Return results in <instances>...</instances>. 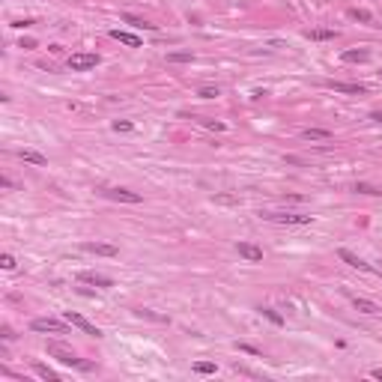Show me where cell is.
I'll list each match as a JSON object with an SVG mask.
<instances>
[{
	"label": "cell",
	"instance_id": "1",
	"mask_svg": "<svg viewBox=\"0 0 382 382\" xmlns=\"http://www.w3.org/2000/svg\"><path fill=\"white\" fill-rule=\"evenodd\" d=\"M48 355H54L60 364H69V367H78V370H93V364L90 361H84V358H78V355H75L69 347H63V343H48Z\"/></svg>",
	"mask_w": 382,
	"mask_h": 382
},
{
	"label": "cell",
	"instance_id": "2",
	"mask_svg": "<svg viewBox=\"0 0 382 382\" xmlns=\"http://www.w3.org/2000/svg\"><path fill=\"white\" fill-rule=\"evenodd\" d=\"M99 60H102V57L93 54V51H78V54L69 57V69H72V72H87V69H96Z\"/></svg>",
	"mask_w": 382,
	"mask_h": 382
},
{
	"label": "cell",
	"instance_id": "3",
	"mask_svg": "<svg viewBox=\"0 0 382 382\" xmlns=\"http://www.w3.org/2000/svg\"><path fill=\"white\" fill-rule=\"evenodd\" d=\"M66 320H51V317H39V320H33L30 328L33 331H42V334H66Z\"/></svg>",
	"mask_w": 382,
	"mask_h": 382
},
{
	"label": "cell",
	"instance_id": "4",
	"mask_svg": "<svg viewBox=\"0 0 382 382\" xmlns=\"http://www.w3.org/2000/svg\"><path fill=\"white\" fill-rule=\"evenodd\" d=\"M63 320H66L69 326H75V328H81V331H84V334H90V337H102V331H99V328H96L87 317L75 314V311H66V314H63Z\"/></svg>",
	"mask_w": 382,
	"mask_h": 382
},
{
	"label": "cell",
	"instance_id": "5",
	"mask_svg": "<svg viewBox=\"0 0 382 382\" xmlns=\"http://www.w3.org/2000/svg\"><path fill=\"white\" fill-rule=\"evenodd\" d=\"M263 218L275 224H311V215H293V212H263Z\"/></svg>",
	"mask_w": 382,
	"mask_h": 382
},
{
	"label": "cell",
	"instance_id": "6",
	"mask_svg": "<svg viewBox=\"0 0 382 382\" xmlns=\"http://www.w3.org/2000/svg\"><path fill=\"white\" fill-rule=\"evenodd\" d=\"M105 197L117 200V203H140L143 200L137 191H129V188H105Z\"/></svg>",
	"mask_w": 382,
	"mask_h": 382
},
{
	"label": "cell",
	"instance_id": "7",
	"mask_svg": "<svg viewBox=\"0 0 382 382\" xmlns=\"http://www.w3.org/2000/svg\"><path fill=\"white\" fill-rule=\"evenodd\" d=\"M84 251H90V254H96V257H120V248L110 245V242H87Z\"/></svg>",
	"mask_w": 382,
	"mask_h": 382
},
{
	"label": "cell",
	"instance_id": "8",
	"mask_svg": "<svg viewBox=\"0 0 382 382\" xmlns=\"http://www.w3.org/2000/svg\"><path fill=\"white\" fill-rule=\"evenodd\" d=\"M340 260L347 263V266H353V269H358V272H373V266H370V263H364L361 257H355V254L347 251V248H340Z\"/></svg>",
	"mask_w": 382,
	"mask_h": 382
},
{
	"label": "cell",
	"instance_id": "9",
	"mask_svg": "<svg viewBox=\"0 0 382 382\" xmlns=\"http://www.w3.org/2000/svg\"><path fill=\"white\" fill-rule=\"evenodd\" d=\"M236 251H239V257H245V260H251V263H260V260H263V248H257V245H251V242H239Z\"/></svg>",
	"mask_w": 382,
	"mask_h": 382
},
{
	"label": "cell",
	"instance_id": "10",
	"mask_svg": "<svg viewBox=\"0 0 382 382\" xmlns=\"http://www.w3.org/2000/svg\"><path fill=\"white\" fill-rule=\"evenodd\" d=\"M343 63H367L370 60V51L367 48H350V51H343L340 54Z\"/></svg>",
	"mask_w": 382,
	"mask_h": 382
},
{
	"label": "cell",
	"instance_id": "11",
	"mask_svg": "<svg viewBox=\"0 0 382 382\" xmlns=\"http://www.w3.org/2000/svg\"><path fill=\"white\" fill-rule=\"evenodd\" d=\"M334 93H347V96H364V87L361 84H347V81H331L328 84Z\"/></svg>",
	"mask_w": 382,
	"mask_h": 382
},
{
	"label": "cell",
	"instance_id": "12",
	"mask_svg": "<svg viewBox=\"0 0 382 382\" xmlns=\"http://www.w3.org/2000/svg\"><path fill=\"white\" fill-rule=\"evenodd\" d=\"M110 39H117V42H123L129 48H140V39L135 33H129V30H110Z\"/></svg>",
	"mask_w": 382,
	"mask_h": 382
},
{
	"label": "cell",
	"instance_id": "13",
	"mask_svg": "<svg viewBox=\"0 0 382 382\" xmlns=\"http://www.w3.org/2000/svg\"><path fill=\"white\" fill-rule=\"evenodd\" d=\"M353 308L358 311V314H367V317H373V314H379V304L376 301H370V299H353Z\"/></svg>",
	"mask_w": 382,
	"mask_h": 382
},
{
	"label": "cell",
	"instance_id": "14",
	"mask_svg": "<svg viewBox=\"0 0 382 382\" xmlns=\"http://www.w3.org/2000/svg\"><path fill=\"white\" fill-rule=\"evenodd\" d=\"M15 156H18L21 162H30V164H39V167H42V164L48 162V159L42 156V152H36V149H18Z\"/></svg>",
	"mask_w": 382,
	"mask_h": 382
},
{
	"label": "cell",
	"instance_id": "15",
	"mask_svg": "<svg viewBox=\"0 0 382 382\" xmlns=\"http://www.w3.org/2000/svg\"><path fill=\"white\" fill-rule=\"evenodd\" d=\"M78 281L96 284V287H110V278H105V275H99V272H78Z\"/></svg>",
	"mask_w": 382,
	"mask_h": 382
},
{
	"label": "cell",
	"instance_id": "16",
	"mask_svg": "<svg viewBox=\"0 0 382 382\" xmlns=\"http://www.w3.org/2000/svg\"><path fill=\"white\" fill-rule=\"evenodd\" d=\"M337 30H328V27H317V30H308V39L314 42H326V39H334Z\"/></svg>",
	"mask_w": 382,
	"mask_h": 382
},
{
	"label": "cell",
	"instance_id": "17",
	"mask_svg": "<svg viewBox=\"0 0 382 382\" xmlns=\"http://www.w3.org/2000/svg\"><path fill=\"white\" fill-rule=\"evenodd\" d=\"M123 21L132 24V27H137V30H159V24H152L146 18H137V15H123Z\"/></svg>",
	"mask_w": 382,
	"mask_h": 382
},
{
	"label": "cell",
	"instance_id": "18",
	"mask_svg": "<svg viewBox=\"0 0 382 382\" xmlns=\"http://www.w3.org/2000/svg\"><path fill=\"white\" fill-rule=\"evenodd\" d=\"M301 137L304 140H331V132L328 129H304Z\"/></svg>",
	"mask_w": 382,
	"mask_h": 382
},
{
	"label": "cell",
	"instance_id": "19",
	"mask_svg": "<svg viewBox=\"0 0 382 382\" xmlns=\"http://www.w3.org/2000/svg\"><path fill=\"white\" fill-rule=\"evenodd\" d=\"M33 370H36V376H42V379H48V382H60V376H57L48 364H33Z\"/></svg>",
	"mask_w": 382,
	"mask_h": 382
},
{
	"label": "cell",
	"instance_id": "20",
	"mask_svg": "<svg viewBox=\"0 0 382 382\" xmlns=\"http://www.w3.org/2000/svg\"><path fill=\"white\" fill-rule=\"evenodd\" d=\"M191 60H194L191 51H170L167 54V63H191Z\"/></svg>",
	"mask_w": 382,
	"mask_h": 382
},
{
	"label": "cell",
	"instance_id": "21",
	"mask_svg": "<svg viewBox=\"0 0 382 382\" xmlns=\"http://www.w3.org/2000/svg\"><path fill=\"white\" fill-rule=\"evenodd\" d=\"M350 18H355V21H361V24H370V21H373V15H370L367 9H350Z\"/></svg>",
	"mask_w": 382,
	"mask_h": 382
},
{
	"label": "cell",
	"instance_id": "22",
	"mask_svg": "<svg viewBox=\"0 0 382 382\" xmlns=\"http://www.w3.org/2000/svg\"><path fill=\"white\" fill-rule=\"evenodd\" d=\"M260 314H263L266 320H269V323H275V326H281V323H284V317H281V314H275L272 308H260Z\"/></svg>",
	"mask_w": 382,
	"mask_h": 382
},
{
	"label": "cell",
	"instance_id": "23",
	"mask_svg": "<svg viewBox=\"0 0 382 382\" xmlns=\"http://www.w3.org/2000/svg\"><path fill=\"white\" fill-rule=\"evenodd\" d=\"M194 373H215V364L212 361H194Z\"/></svg>",
	"mask_w": 382,
	"mask_h": 382
},
{
	"label": "cell",
	"instance_id": "24",
	"mask_svg": "<svg viewBox=\"0 0 382 382\" xmlns=\"http://www.w3.org/2000/svg\"><path fill=\"white\" fill-rule=\"evenodd\" d=\"M355 191H358V194H382L379 188H373V185H367V182H355Z\"/></svg>",
	"mask_w": 382,
	"mask_h": 382
},
{
	"label": "cell",
	"instance_id": "25",
	"mask_svg": "<svg viewBox=\"0 0 382 382\" xmlns=\"http://www.w3.org/2000/svg\"><path fill=\"white\" fill-rule=\"evenodd\" d=\"M135 129V123H129V120H117L113 123V132H132Z\"/></svg>",
	"mask_w": 382,
	"mask_h": 382
},
{
	"label": "cell",
	"instance_id": "26",
	"mask_svg": "<svg viewBox=\"0 0 382 382\" xmlns=\"http://www.w3.org/2000/svg\"><path fill=\"white\" fill-rule=\"evenodd\" d=\"M0 266H3L6 272H9V269H15V257H12V254H3V257H0Z\"/></svg>",
	"mask_w": 382,
	"mask_h": 382
},
{
	"label": "cell",
	"instance_id": "27",
	"mask_svg": "<svg viewBox=\"0 0 382 382\" xmlns=\"http://www.w3.org/2000/svg\"><path fill=\"white\" fill-rule=\"evenodd\" d=\"M197 96H200V99H215V96H218V87H200Z\"/></svg>",
	"mask_w": 382,
	"mask_h": 382
},
{
	"label": "cell",
	"instance_id": "28",
	"mask_svg": "<svg viewBox=\"0 0 382 382\" xmlns=\"http://www.w3.org/2000/svg\"><path fill=\"white\" fill-rule=\"evenodd\" d=\"M215 203H239V197H233V194H215Z\"/></svg>",
	"mask_w": 382,
	"mask_h": 382
},
{
	"label": "cell",
	"instance_id": "29",
	"mask_svg": "<svg viewBox=\"0 0 382 382\" xmlns=\"http://www.w3.org/2000/svg\"><path fill=\"white\" fill-rule=\"evenodd\" d=\"M200 123H203L206 129H215V132H224V129H227L224 123H215V120H200Z\"/></svg>",
	"mask_w": 382,
	"mask_h": 382
},
{
	"label": "cell",
	"instance_id": "30",
	"mask_svg": "<svg viewBox=\"0 0 382 382\" xmlns=\"http://www.w3.org/2000/svg\"><path fill=\"white\" fill-rule=\"evenodd\" d=\"M239 350H245V353H251V355H260V350L251 347V343H239Z\"/></svg>",
	"mask_w": 382,
	"mask_h": 382
},
{
	"label": "cell",
	"instance_id": "31",
	"mask_svg": "<svg viewBox=\"0 0 382 382\" xmlns=\"http://www.w3.org/2000/svg\"><path fill=\"white\" fill-rule=\"evenodd\" d=\"M0 337H3V340H12L15 334H12V328H9V326H3V328H0Z\"/></svg>",
	"mask_w": 382,
	"mask_h": 382
},
{
	"label": "cell",
	"instance_id": "32",
	"mask_svg": "<svg viewBox=\"0 0 382 382\" xmlns=\"http://www.w3.org/2000/svg\"><path fill=\"white\" fill-rule=\"evenodd\" d=\"M370 376H373V379H382V367H373V370H370Z\"/></svg>",
	"mask_w": 382,
	"mask_h": 382
},
{
	"label": "cell",
	"instance_id": "33",
	"mask_svg": "<svg viewBox=\"0 0 382 382\" xmlns=\"http://www.w3.org/2000/svg\"><path fill=\"white\" fill-rule=\"evenodd\" d=\"M370 120H376V123H382V113H370Z\"/></svg>",
	"mask_w": 382,
	"mask_h": 382
}]
</instances>
